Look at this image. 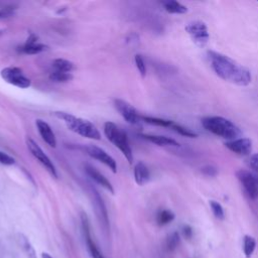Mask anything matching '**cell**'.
<instances>
[{
	"label": "cell",
	"mask_w": 258,
	"mask_h": 258,
	"mask_svg": "<svg viewBox=\"0 0 258 258\" xmlns=\"http://www.w3.org/2000/svg\"><path fill=\"white\" fill-rule=\"evenodd\" d=\"M208 57L213 71L224 81L242 87L251 83L250 71L231 57L213 50L208 51Z\"/></svg>",
	"instance_id": "obj_1"
},
{
	"label": "cell",
	"mask_w": 258,
	"mask_h": 258,
	"mask_svg": "<svg viewBox=\"0 0 258 258\" xmlns=\"http://www.w3.org/2000/svg\"><path fill=\"white\" fill-rule=\"evenodd\" d=\"M53 115L59 120H62L66 126L71 131L89 139H93V140L101 139V133L99 132L98 128L89 120L74 116L70 113L62 112V111L53 112Z\"/></svg>",
	"instance_id": "obj_2"
},
{
	"label": "cell",
	"mask_w": 258,
	"mask_h": 258,
	"mask_svg": "<svg viewBox=\"0 0 258 258\" xmlns=\"http://www.w3.org/2000/svg\"><path fill=\"white\" fill-rule=\"evenodd\" d=\"M202 125L207 131L225 139L234 140L241 136L240 128L231 120L221 116L205 117L202 120Z\"/></svg>",
	"instance_id": "obj_3"
},
{
	"label": "cell",
	"mask_w": 258,
	"mask_h": 258,
	"mask_svg": "<svg viewBox=\"0 0 258 258\" xmlns=\"http://www.w3.org/2000/svg\"><path fill=\"white\" fill-rule=\"evenodd\" d=\"M104 134L107 137V139L122 152L127 161L130 164H132L133 152L127 134L111 121H108L104 124Z\"/></svg>",
	"instance_id": "obj_4"
},
{
	"label": "cell",
	"mask_w": 258,
	"mask_h": 258,
	"mask_svg": "<svg viewBox=\"0 0 258 258\" xmlns=\"http://www.w3.org/2000/svg\"><path fill=\"white\" fill-rule=\"evenodd\" d=\"M26 145L32 156L47 170V172L54 178H57V171L50 160V158L45 154V152L41 149V147L30 137L26 138Z\"/></svg>",
	"instance_id": "obj_5"
},
{
	"label": "cell",
	"mask_w": 258,
	"mask_h": 258,
	"mask_svg": "<svg viewBox=\"0 0 258 258\" xmlns=\"http://www.w3.org/2000/svg\"><path fill=\"white\" fill-rule=\"evenodd\" d=\"M1 78L8 84L20 89H27L31 86V81L24 76L22 70L17 67L4 68L1 73Z\"/></svg>",
	"instance_id": "obj_6"
},
{
	"label": "cell",
	"mask_w": 258,
	"mask_h": 258,
	"mask_svg": "<svg viewBox=\"0 0 258 258\" xmlns=\"http://www.w3.org/2000/svg\"><path fill=\"white\" fill-rule=\"evenodd\" d=\"M236 176L247 196L251 200H256L258 198V173L246 169H239L236 172Z\"/></svg>",
	"instance_id": "obj_7"
},
{
	"label": "cell",
	"mask_w": 258,
	"mask_h": 258,
	"mask_svg": "<svg viewBox=\"0 0 258 258\" xmlns=\"http://www.w3.org/2000/svg\"><path fill=\"white\" fill-rule=\"evenodd\" d=\"M185 31L189 34L191 40L199 47H204L207 45L210 34L207 25L202 21H192L185 25Z\"/></svg>",
	"instance_id": "obj_8"
},
{
	"label": "cell",
	"mask_w": 258,
	"mask_h": 258,
	"mask_svg": "<svg viewBox=\"0 0 258 258\" xmlns=\"http://www.w3.org/2000/svg\"><path fill=\"white\" fill-rule=\"evenodd\" d=\"M86 152L88 153V155H90L92 158L102 162L103 164H105L106 166H108L114 173L117 172V163L115 161V159L108 154L103 148L97 146V145H92L89 144L85 147Z\"/></svg>",
	"instance_id": "obj_9"
},
{
	"label": "cell",
	"mask_w": 258,
	"mask_h": 258,
	"mask_svg": "<svg viewBox=\"0 0 258 258\" xmlns=\"http://www.w3.org/2000/svg\"><path fill=\"white\" fill-rule=\"evenodd\" d=\"M114 105L117 111L120 113V115L124 118L126 122L132 125H136L139 123V120L141 119V117L138 115L137 111L131 104H129L124 100L116 99L114 102Z\"/></svg>",
	"instance_id": "obj_10"
},
{
	"label": "cell",
	"mask_w": 258,
	"mask_h": 258,
	"mask_svg": "<svg viewBox=\"0 0 258 258\" xmlns=\"http://www.w3.org/2000/svg\"><path fill=\"white\" fill-rule=\"evenodd\" d=\"M81 220H82V227H83V232H84V237L86 239V243H87V247L88 250L92 256V258H105L102 254V252L99 250V248L97 247L96 243L94 242V240L92 239L91 236V229H90V223H89V219L87 217V215L85 213H82L81 216Z\"/></svg>",
	"instance_id": "obj_11"
},
{
	"label": "cell",
	"mask_w": 258,
	"mask_h": 258,
	"mask_svg": "<svg viewBox=\"0 0 258 258\" xmlns=\"http://www.w3.org/2000/svg\"><path fill=\"white\" fill-rule=\"evenodd\" d=\"M225 146L232 152L238 155H248L252 150V141L249 138L240 137L234 140L227 141Z\"/></svg>",
	"instance_id": "obj_12"
},
{
	"label": "cell",
	"mask_w": 258,
	"mask_h": 258,
	"mask_svg": "<svg viewBox=\"0 0 258 258\" xmlns=\"http://www.w3.org/2000/svg\"><path fill=\"white\" fill-rule=\"evenodd\" d=\"M35 125H36L37 131H38L40 137L42 138V140L50 147H52V148L56 147V138H55V135H54L51 127L49 126V124L41 119H37L35 121Z\"/></svg>",
	"instance_id": "obj_13"
},
{
	"label": "cell",
	"mask_w": 258,
	"mask_h": 258,
	"mask_svg": "<svg viewBox=\"0 0 258 258\" xmlns=\"http://www.w3.org/2000/svg\"><path fill=\"white\" fill-rule=\"evenodd\" d=\"M85 170L87 172V174L99 185H101L102 187H104L105 189H107L108 191H110L111 194H114V188L112 183L107 179V177H105L104 174H102L98 169H96L94 166L87 164L85 166Z\"/></svg>",
	"instance_id": "obj_14"
},
{
	"label": "cell",
	"mask_w": 258,
	"mask_h": 258,
	"mask_svg": "<svg viewBox=\"0 0 258 258\" xmlns=\"http://www.w3.org/2000/svg\"><path fill=\"white\" fill-rule=\"evenodd\" d=\"M46 45L37 42L36 37L33 34H31L30 37L27 38V41L23 45L18 47V51L25 54H37L39 52L46 50Z\"/></svg>",
	"instance_id": "obj_15"
},
{
	"label": "cell",
	"mask_w": 258,
	"mask_h": 258,
	"mask_svg": "<svg viewBox=\"0 0 258 258\" xmlns=\"http://www.w3.org/2000/svg\"><path fill=\"white\" fill-rule=\"evenodd\" d=\"M93 201L95 204V209H96V214L100 220V223L102 224V226L107 229L108 228V215H107V211L105 208V205L101 199V197L98 195V192L96 190H94L93 192Z\"/></svg>",
	"instance_id": "obj_16"
},
{
	"label": "cell",
	"mask_w": 258,
	"mask_h": 258,
	"mask_svg": "<svg viewBox=\"0 0 258 258\" xmlns=\"http://www.w3.org/2000/svg\"><path fill=\"white\" fill-rule=\"evenodd\" d=\"M150 173L148 167L141 161L137 162L134 166V179L138 185H144L148 182Z\"/></svg>",
	"instance_id": "obj_17"
},
{
	"label": "cell",
	"mask_w": 258,
	"mask_h": 258,
	"mask_svg": "<svg viewBox=\"0 0 258 258\" xmlns=\"http://www.w3.org/2000/svg\"><path fill=\"white\" fill-rule=\"evenodd\" d=\"M142 138L156 144L159 146H179L178 142L172 138L162 136V135H151V134H142Z\"/></svg>",
	"instance_id": "obj_18"
},
{
	"label": "cell",
	"mask_w": 258,
	"mask_h": 258,
	"mask_svg": "<svg viewBox=\"0 0 258 258\" xmlns=\"http://www.w3.org/2000/svg\"><path fill=\"white\" fill-rule=\"evenodd\" d=\"M162 4L164 6V9L169 13L183 14L187 11L186 7L177 1H173V0L165 1V2H162Z\"/></svg>",
	"instance_id": "obj_19"
},
{
	"label": "cell",
	"mask_w": 258,
	"mask_h": 258,
	"mask_svg": "<svg viewBox=\"0 0 258 258\" xmlns=\"http://www.w3.org/2000/svg\"><path fill=\"white\" fill-rule=\"evenodd\" d=\"M52 67L54 68L55 71L63 72V73H71L75 69L74 63L64 58H55L52 61Z\"/></svg>",
	"instance_id": "obj_20"
},
{
	"label": "cell",
	"mask_w": 258,
	"mask_h": 258,
	"mask_svg": "<svg viewBox=\"0 0 258 258\" xmlns=\"http://www.w3.org/2000/svg\"><path fill=\"white\" fill-rule=\"evenodd\" d=\"M256 248V240L250 235H245L243 240V251L247 258H250Z\"/></svg>",
	"instance_id": "obj_21"
},
{
	"label": "cell",
	"mask_w": 258,
	"mask_h": 258,
	"mask_svg": "<svg viewBox=\"0 0 258 258\" xmlns=\"http://www.w3.org/2000/svg\"><path fill=\"white\" fill-rule=\"evenodd\" d=\"M174 219V214L169 210H162L157 214V224L159 226H164L169 224Z\"/></svg>",
	"instance_id": "obj_22"
},
{
	"label": "cell",
	"mask_w": 258,
	"mask_h": 258,
	"mask_svg": "<svg viewBox=\"0 0 258 258\" xmlns=\"http://www.w3.org/2000/svg\"><path fill=\"white\" fill-rule=\"evenodd\" d=\"M73 79V75L71 73H63V72H57L54 71L50 73L49 80L55 83H66Z\"/></svg>",
	"instance_id": "obj_23"
},
{
	"label": "cell",
	"mask_w": 258,
	"mask_h": 258,
	"mask_svg": "<svg viewBox=\"0 0 258 258\" xmlns=\"http://www.w3.org/2000/svg\"><path fill=\"white\" fill-rule=\"evenodd\" d=\"M141 119L151 125L155 126H161V127H171L172 121L165 120V119H160V118H154V117H148V116H141Z\"/></svg>",
	"instance_id": "obj_24"
},
{
	"label": "cell",
	"mask_w": 258,
	"mask_h": 258,
	"mask_svg": "<svg viewBox=\"0 0 258 258\" xmlns=\"http://www.w3.org/2000/svg\"><path fill=\"white\" fill-rule=\"evenodd\" d=\"M179 243V234L177 232H172L166 238V249L167 251H173Z\"/></svg>",
	"instance_id": "obj_25"
},
{
	"label": "cell",
	"mask_w": 258,
	"mask_h": 258,
	"mask_svg": "<svg viewBox=\"0 0 258 258\" xmlns=\"http://www.w3.org/2000/svg\"><path fill=\"white\" fill-rule=\"evenodd\" d=\"M20 245H21L23 251L25 252L27 258H36L35 250L33 249V247L30 245L29 241L25 237L21 236V238H20Z\"/></svg>",
	"instance_id": "obj_26"
},
{
	"label": "cell",
	"mask_w": 258,
	"mask_h": 258,
	"mask_svg": "<svg viewBox=\"0 0 258 258\" xmlns=\"http://www.w3.org/2000/svg\"><path fill=\"white\" fill-rule=\"evenodd\" d=\"M210 207L212 209V212H213L214 216L218 220H224V218H225L224 209H223V207L221 206L220 203H218L216 201H210Z\"/></svg>",
	"instance_id": "obj_27"
},
{
	"label": "cell",
	"mask_w": 258,
	"mask_h": 258,
	"mask_svg": "<svg viewBox=\"0 0 258 258\" xmlns=\"http://www.w3.org/2000/svg\"><path fill=\"white\" fill-rule=\"evenodd\" d=\"M170 128H172L175 132H177L178 134H180V135H182V136H185V137L195 138V137L198 136L195 132L190 131L189 129H187V128H185V127H183V126H181V125H179V124L172 123V125H171Z\"/></svg>",
	"instance_id": "obj_28"
},
{
	"label": "cell",
	"mask_w": 258,
	"mask_h": 258,
	"mask_svg": "<svg viewBox=\"0 0 258 258\" xmlns=\"http://www.w3.org/2000/svg\"><path fill=\"white\" fill-rule=\"evenodd\" d=\"M134 60H135L136 68H137L138 72L140 73V75L142 77H145L146 76V66H145L143 57L140 54H136L134 57Z\"/></svg>",
	"instance_id": "obj_29"
},
{
	"label": "cell",
	"mask_w": 258,
	"mask_h": 258,
	"mask_svg": "<svg viewBox=\"0 0 258 258\" xmlns=\"http://www.w3.org/2000/svg\"><path fill=\"white\" fill-rule=\"evenodd\" d=\"M0 163L4 165H12L15 163V159L9 154L3 151H0Z\"/></svg>",
	"instance_id": "obj_30"
},
{
	"label": "cell",
	"mask_w": 258,
	"mask_h": 258,
	"mask_svg": "<svg viewBox=\"0 0 258 258\" xmlns=\"http://www.w3.org/2000/svg\"><path fill=\"white\" fill-rule=\"evenodd\" d=\"M202 172L207 176H216L218 174V169L213 165H206L202 168Z\"/></svg>",
	"instance_id": "obj_31"
},
{
	"label": "cell",
	"mask_w": 258,
	"mask_h": 258,
	"mask_svg": "<svg viewBox=\"0 0 258 258\" xmlns=\"http://www.w3.org/2000/svg\"><path fill=\"white\" fill-rule=\"evenodd\" d=\"M249 165L250 167L258 173V153L253 154L249 159Z\"/></svg>",
	"instance_id": "obj_32"
},
{
	"label": "cell",
	"mask_w": 258,
	"mask_h": 258,
	"mask_svg": "<svg viewBox=\"0 0 258 258\" xmlns=\"http://www.w3.org/2000/svg\"><path fill=\"white\" fill-rule=\"evenodd\" d=\"M13 15V11L12 9L10 8H3V9H0V20L1 19H6V18H9Z\"/></svg>",
	"instance_id": "obj_33"
},
{
	"label": "cell",
	"mask_w": 258,
	"mask_h": 258,
	"mask_svg": "<svg viewBox=\"0 0 258 258\" xmlns=\"http://www.w3.org/2000/svg\"><path fill=\"white\" fill-rule=\"evenodd\" d=\"M182 234L186 239H190L192 236V229L189 225H184L182 227Z\"/></svg>",
	"instance_id": "obj_34"
},
{
	"label": "cell",
	"mask_w": 258,
	"mask_h": 258,
	"mask_svg": "<svg viewBox=\"0 0 258 258\" xmlns=\"http://www.w3.org/2000/svg\"><path fill=\"white\" fill-rule=\"evenodd\" d=\"M41 258H52L48 253H46V252H43L42 254H41Z\"/></svg>",
	"instance_id": "obj_35"
}]
</instances>
